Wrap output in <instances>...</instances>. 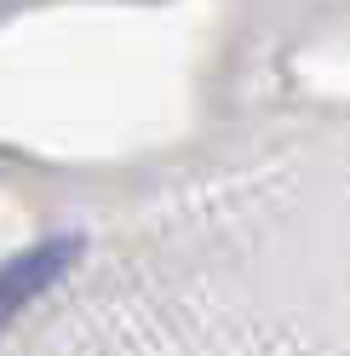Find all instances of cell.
Returning a JSON list of instances; mask_svg holds the SVG:
<instances>
[{"mask_svg":"<svg viewBox=\"0 0 350 356\" xmlns=\"http://www.w3.org/2000/svg\"><path fill=\"white\" fill-rule=\"evenodd\" d=\"M75 253H81L75 236H52V241H35V248H24L17 259L0 264V327L24 316V310L75 264Z\"/></svg>","mask_w":350,"mask_h":356,"instance_id":"obj_1","label":"cell"}]
</instances>
